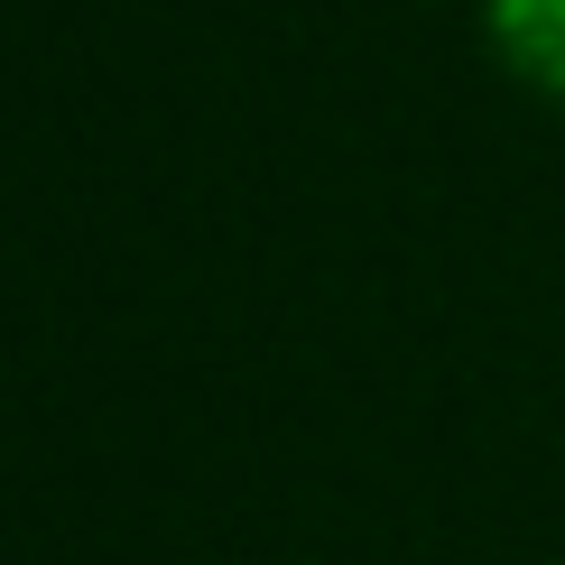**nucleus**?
<instances>
[{"instance_id": "obj_1", "label": "nucleus", "mask_w": 565, "mask_h": 565, "mask_svg": "<svg viewBox=\"0 0 565 565\" xmlns=\"http://www.w3.org/2000/svg\"><path fill=\"white\" fill-rule=\"evenodd\" d=\"M482 29H491V56L529 93L565 103V0H482Z\"/></svg>"}]
</instances>
